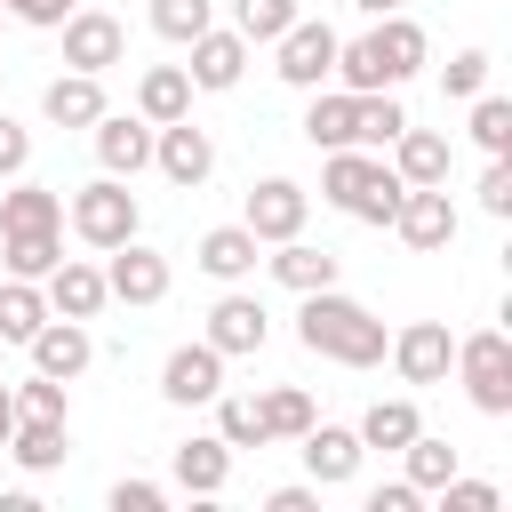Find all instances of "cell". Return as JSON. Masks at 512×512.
<instances>
[{
  "label": "cell",
  "mask_w": 512,
  "mask_h": 512,
  "mask_svg": "<svg viewBox=\"0 0 512 512\" xmlns=\"http://www.w3.org/2000/svg\"><path fill=\"white\" fill-rule=\"evenodd\" d=\"M400 192H408V184H400L392 160L368 152V144H344V152L320 160V200L344 208V216H360V224H392V216H400Z\"/></svg>",
  "instance_id": "cell-3"
},
{
  "label": "cell",
  "mask_w": 512,
  "mask_h": 512,
  "mask_svg": "<svg viewBox=\"0 0 512 512\" xmlns=\"http://www.w3.org/2000/svg\"><path fill=\"white\" fill-rule=\"evenodd\" d=\"M136 224H144V208H136L128 176H96L72 192V232L88 248H120V240H136Z\"/></svg>",
  "instance_id": "cell-5"
},
{
  "label": "cell",
  "mask_w": 512,
  "mask_h": 512,
  "mask_svg": "<svg viewBox=\"0 0 512 512\" xmlns=\"http://www.w3.org/2000/svg\"><path fill=\"white\" fill-rule=\"evenodd\" d=\"M184 48H192V64H184L192 88H216V96L240 88V72H248V40H240V32H216V24H208V32L184 40Z\"/></svg>",
  "instance_id": "cell-19"
},
{
  "label": "cell",
  "mask_w": 512,
  "mask_h": 512,
  "mask_svg": "<svg viewBox=\"0 0 512 512\" xmlns=\"http://www.w3.org/2000/svg\"><path fill=\"white\" fill-rule=\"evenodd\" d=\"M480 208L488 216H512V160L504 152H488V168H480Z\"/></svg>",
  "instance_id": "cell-42"
},
{
  "label": "cell",
  "mask_w": 512,
  "mask_h": 512,
  "mask_svg": "<svg viewBox=\"0 0 512 512\" xmlns=\"http://www.w3.org/2000/svg\"><path fill=\"white\" fill-rule=\"evenodd\" d=\"M208 344H216L224 360H248V352L272 344V312H264L256 296H216V304H208Z\"/></svg>",
  "instance_id": "cell-15"
},
{
  "label": "cell",
  "mask_w": 512,
  "mask_h": 512,
  "mask_svg": "<svg viewBox=\"0 0 512 512\" xmlns=\"http://www.w3.org/2000/svg\"><path fill=\"white\" fill-rule=\"evenodd\" d=\"M448 368L464 376V392H472V408H480V416H512V336H504V328L464 336Z\"/></svg>",
  "instance_id": "cell-4"
},
{
  "label": "cell",
  "mask_w": 512,
  "mask_h": 512,
  "mask_svg": "<svg viewBox=\"0 0 512 512\" xmlns=\"http://www.w3.org/2000/svg\"><path fill=\"white\" fill-rule=\"evenodd\" d=\"M8 392H16V416H56V424H64V384H56V376L32 368V384H8Z\"/></svg>",
  "instance_id": "cell-41"
},
{
  "label": "cell",
  "mask_w": 512,
  "mask_h": 512,
  "mask_svg": "<svg viewBox=\"0 0 512 512\" xmlns=\"http://www.w3.org/2000/svg\"><path fill=\"white\" fill-rule=\"evenodd\" d=\"M288 24H296V0H232V32L248 48H272Z\"/></svg>",
  "instance_id": "cell-34"
},
{
  "label": "cell",
  "mask_w": 512,
  "mask_h": 512,
  "mask_svg": "<svg viewBox=\"0 0 512 512\" xmlns=\"http://www.w3.org/2000/svg\"><path fill=\"white\" fill-rule=\"evenodd\" d=\"M208 408H216V440H224V448H272V432H264V408H256V392H216Z\"/></svg>",
  "instance_id": "cell-29"
},
{
  "label": "cell",
  "mask_w": 512,
  "mask_h": 512,
  "mask_svg": "<svg viewBox=\"0 0 512 512\" xmlns=\"http://www.w3.org/2000/svg\"><path fill=\"white\" fill-rule=\"evenodd\" d=\"M40 296H48V312H64V320H96L104 304H112V288H104V272L96 264H56L48 280H40Z\"/></svg>",
  "instance_id": "cell-20"
},
{
  "label": "cell",
  "mask_w": 512,
  "mask_h": 512,
  "mask_svg": "<svg viewBox=\"0 0 512 512\" xmlns=\"http://www.w3.org/2000/svg\"><path fill=\"white\" fill-rule=\"evenodd\" d=\"M40 112L56 120V128H96L112 104H104V72H56L48 88H40Z\"/></svg>",
  "instance_id": "cell-18"
},
{
  "label": "cell",
  "mask_w": 512,
  "mask_h": 512,
  "mask_svg": "<svg viewBox=\"0 0 512 512\" xmlns=\"http://www.w3.org/2000/svg\"><path fill=\"white\" fill-rule=\"evenodd\" d=\"M0 264H8L16 280H48V272L64 264V240H56V232H0Z\"/></svg>",
  "instance_id": "cell-32"
},
{
  "label": "cell",
  "mask_w": 512,
  "mask_h": 512,
  "mask_svg": "<svg viewBox=\"0 0 512 512\" xmlns=\"http://www.w3.org/2000/svg\"><path fill=\"white\" fill-rule=\"evenodd\" d=\"M424 48H432V40H424V24L392 8V16H376V32H360V40H336V64H328V72H336L352 96H376V88H400V80H416V72H424Z\"/></svg>",
  "instance_id": "cell-2"
},
{
  "label": "cell",
  "mask_w": 512,
  "mask_h": 512,
  "mask_svg": "<svg viewBox=\"0 0 512 512\" xmlns=\"http://www.w3.org/2000/svg\"><path fill=\"white\" fill-rule=\"evenodd\" d=\"M416 504H424L416 480H384V488H368V512H416Z\"/></svg>",
  "instance_id": "cell-46"
},
{
  "label": "cell",
  "mask_w": 512,
  "mask_h": 512,
  "mask_svg": "<svg viewBox=\"0 0 512 512\" xmlns=\"http://www.w3.org/2000/svg\"><path fill=\"white\" fill-rule=\"evenodd\" d=\"M472 144L480 152H512V96H472Z\"/></svg>",
  "instance_id": "cell-38"
},
{
  "label": "cell",
  "mask_w": 512,
  "mask_h": 512,
  "mask_svg": "<svg viewBox=\"0 0 512 512\" xmlns=\"http://www.w3.org/2000/svg\"><path fill=\"white\" fill-rule=\"evenodd\" d=\"M0 8H8V24H40V32H56L80 0H0Z\"/></svg>",
  "instance_id": "cell-43"
},
{
  "label": "cell",
  "mask_w": 512,
  "mask_h": 512,
  "mask_svg": "<svg viewBox=\"0 0 512 512\" xmlns=\"http://www.w3.org/2000/svg\"><path fill=\"white\" fill-rule=\"evenodd\" d=\"M432 496H440V512H496V504H504L496 480H464V472H448Z\"/></svg>",
  "instance_id": "cell-40"
},
{
  "label": "cell",
  "mask_w": 512,
  "mask_h": 512,
  "mask_svg": "<svg viewBox=\"0 0 512 512\" xmlns=\"http://www.w3.org/2000/svg\"><path fill=\"white\" fill-rule=\"evenodd\" d=\"M480 88H488V48H456V56H448V72H440V96L472 104Z\"/></svg>",
  "instance_id": "cell-39"
},
{
  "label": "cell",
  "mask_w": 512,
  "mask_h": 512,
  "mask_svg": "<svg viewBox=\"0 0 512 512\" xmlns=\"http://www.w3.org/2000/svg\"><path fill=\"white\" fill-rule=\"evenodd\" d=\"M8 424H16V392L0 384V448H8Z\"/></svg>",
  "instance_id": "cell-48"
},
{
  "label": "cell",
  "mask_w": 512,
  "mask_h": 512,
  "mask_svg": "<svg viewBox=\"0 0 512 512\" xmlns=\"http://www.w3.org/2000/svg\"><path fill=\"white\" fill-rule=\"evenodd\" d=\"M48 320V296H40V280H0V344H32V328Z\"/></svg>",
  "instance_id": "cell-30"
},
{
  "label": "cell",
  "mask_w": 512,
  "mask_h": 512,
  "mask_svg": "<svg viewBox=\"0 0 512 512\" xmlns=\"http://www.w3.org/2000/svg\"><path fill=\"white\" fill-rule=\"evenodd\" d=\"M224 392V352L200 336V344H176L168 360H160V400L168 408H208Z\"/></svg>",
  "instance_id": "cell-9"
},
{
  "label": "cell",
  "mask_w": 512,
  "mask_h": 512,
  "mask_svg": "<svg viewBox=\"0 0 512 512\" xmlns=\"http://www.w3.org/2000/svg\"><path fill=\"white\" fill-rule=\"evenodd\" d=\"M352 8H360V16H392L400 0H352Z\"/></svg>",
  "instance_id": "cell-49"
},
{
  "label": "cell",
  "mask_w": 512,
  "mask_h": 512,
  "mask_svg": "<svg viewBox=\"0 0 512 512\" xmlns=\"http://www.w3.org/2000/svg\"><path fill=\"white\" fill-rule=\"evenodd\" d=\"M0 24H8V8H0Z\"/></svg>",
  "instance_id": "cell-50"
},
{
  "label": "cell",
  "mask_w": 512,
  "mask_h": 512,
  "mask_svg": "<svg viewBox=\"0 0 512 512\" xmlns=\"http://www.w3.org/2000/svg\"><path fill=\"white\" fill-rule=\"evenodd\" d=\"M360 432H344V424H304V472H312V488H344L352 472H360Z\"/></svg>",
  "instance_id": "cell-17"
},
{
  "label": "cell",
  "mask_w": 512,
  "mask_h": 512,
  "mask_svg": "<svg viewBox=\"0 0 512 512\" xmlns=\"http://www.w3.org/2000/svg\"><path fill=\"white\" fill-rule=\"evenodd\" d=\"M224 480H232V448H224L216 432L176 448V488H184V496H224Z\"/></svg>",
  "instance_id": "cell-26"
},
{
  "label": "cell",
  "mask_w": 512,
  "mask_h": 512,
  "mask_svg": "<svg viewBox=\"0 0 512 512\" xmlns=\"http://www.w3.org/2000/svg\"><path fill=\"white\" fill-rule=\"evenodd\" d=\"M416 432H424L416 400H376V408L360 416V448H392V456H400V448H408Z\"/></svg>",
  "instance_id": "cell-33"
},
{
  "label": "cell",
  "mask_w": 512,
  "mask_h": 512,
  "mask_svg": "<svg viewBox=\"0 0 512 512\" xmlns=\"http://www.w3.org/2000/svg\"><path fill=\"white\" fill-rule=\"evenodd\" d=\"M392 232H400L416 256H440V248L456 240V200H448V184H408V192H400Z\"/></svg>",
  "instance_id": "cell-10"
},
{
  "label": "cell",
  "mask_w": 512,
  "mask_h": 512,
  "mask_svg": "<svg viewBox=\"0 0 512 512\" xmlns=\"http://www.w3.org/2000/svg\"><path fill=\"white\" fill-rule=\"evenodd\" d=\"M400 456H408V480H416V488H424V496H432V488H440V480H448V472H456V464H464V456H456V448H448V440H432V432H416V440H408V448H400Z\"/></svg>",
  "instance_id": "cell-37"
},
{
  "label": "cell",
  "mask_w": 512,
  "mask_h": 512,
  "mask_svg": "<svg viewBox=\"0 0 512 512\" xmlns=\"http://www.w3.org/2000/svg\"><path fill=\"white\" fill-rule=\"evenodd\" d=\"M208 24H216V0H152V32H160V40H176V48H184V40H200Z\"/></svg>",
  "instance_id": "cell-36"
},
{
  "label": "cell",
  "mask_w": 512,
  "mask_h": 512,
  "mask_svg": "<svg viewBox=\"0 0 512 512\" xmlns=\"http://www.w3.org/2000/svg\"><path fill=\"white\" fill-rule=\"evenodd\" d=\"M304 216H312V192L304 184H288V176H264L256 192H248V208H240V224L272 248V240H296L304 232Z\"/></svg>",
  "instance_id": "cell-11"
},
{
  "label": "cell",
  "mask_w": 512,
  "mask_h": 512,
  "mask_svg": "<svg viewBox=\"0 0 512 512\" xmlns=\"http://www.w3.org/2000/svg\"><path fill=\"white\" fill-rule=\"evenodd\" d=\"M0 232H64V192L8 176V192H0Z\"/></svg>",
  "instance_id": "cell-23"
},
{
  "label": "cell",
  "mask_w": 512,
  "mask_h": 512,
  "mask_svg": "<svg viewBox=\"0 0 512 512\" xmlns=\"http://www.w3.org/2000/svg\"><path fill=\"white\" fill-rule=\"evenodd\" d=\"M392 368H400V384H448V360H456V336H448V320H408L392 344Z\"/></svg>",
  "instance_id": "cell-12"
},
{
  "label": "cell",
  "mask_w": 512,
  "mask_h": 512,
  "mask_svg": "<svg viewBox=\"0 0 512 512\" xmlns=\"http://www.w3.org/2000/svg\"><path fill=\"white\" fill-rule=\"evenodd\" d=\"M136 112L160 128V120H184L192 112V72L184 64H152L144 80H136Z\"/></svg>",
  "instance_id": "cell-27"
},
{
  "label": "cell",
  "mask_w": 512,
  "mask_h": 512,
  "mask_svg": "<svg viewBox=\"0 0 512 512\" xmlns=\"http://www.w3.org/2000/svg\"><path fill=\"white\" fill-rule=\"evenodd\" d=\"M8 456H16L24 472H56V464L72 456V440H64L56 416H16V424H8Z\"/></svg>",
  "instance_id": "cell-25"
},
{
  "label": "cell",
  "mask_w": 512,
  "mask_h": 512,
  "mask_svg": "<svg viewBox=\"0 0 512 512\" xmlns=\"http://www.w3.org/2000/svg\"><path fill=\"white\" fill-rule=\"evenodd\" d=\"M256 256H264V240H256L248 224H216V232H200V248H192V264H200L208 280H248Z\"/></svg>",
  "instance_id": "cell-21"
},
{
  "label": "cell",
  "mask_w": 512,
  "mask_h": 512,
  "mask_svg": "<svg viewBox=\"0 0 512 512\" xmlns=\"http://www.w3.org/2000/svg\"><path fill=\"white\" fill-rule=\"evenodd\" d=\"M328 64H336V32H328L320 16H296V24L272 40V72H280L288 88H304V96L328 80Z\"/></svg>",
  "instance_id": "cell-8"
},
{
  "label": "cell",
  "mask_w": 512,
  "mask_h": 512,
  "mask_svg": "<svg viewBox=\"0 0 512 512\" xmlns=\"http://www.w3.org/2000/svg\"><path fill=\"white\" fill-rule=\"evenodd\" d=\"M304 136H312V152H344L352 144V88H312Z\"/></svg>",
  "instance_id": "cell-28"
},
{
  "label": "cell",
  "mask_w": 512,
  "mask_h": 512,
  "mask_svg": "<svg viewBox=\"0 0 512 512\" xmlns=\"http://www.w3.org/2000/svg\"><path fill=\"white\" fill-rule=\"evenodd\" d=\"M312 504H320V488H304V480H288V488L264 496V512H312Z\"/></svg>",
  "instance_id": "cell-47"
},
{
  "label": "cell",
  "mask_w": 512,
  "mask_h": 512,
  "mask_svg": "<svg viewBox=\"0 0 512 512\" xmlns=\"http://www.w3.org/2000/svg\"><path fill=\"white\" fill-rule=\"evenodd\" d=\"M296 344H304L312 360H336V368H376L392 336H384V320H376L360 296H344V288H312L304 312H296Z\"/></svg>",
  "instance_id": "cell-1"
},
{
  "label": "cell",
  "mask_w": 512,
  "mask_h": 512,
  "mask_svg": "<svg viewBox=\"0 0 512 512\" xmlns=\"http://www.w3.org/2000/svg\"><path fill=\"white\" fill-rule=\"evenodd\" d=\"M272 248H280V256H264V264H272V280H280V288H296V296L336 288V256H328V248H312L304 232H296V240H272Z\"/></svg>",
  "instance_id": "cell-24"
},
{
  "label": "cell",
  "mask_w": 512,
  "mask_h": 512,
  "mask_svg": "<svg viewBox=\"0 0 512 512\" xmlns=\"http://www.w3.org/2000/svg\"><path fill=\"white\" fill-rule=\"evenodd\" d=\"M152 168L176 184V192H200L208 176H216V136L184 112V120H160L152 128Z\"/></svg>",
  "instance_id": "cell-6"
},
{
  "label": "cell",
  "mask_w": 512,
  "mask_h": 512,
  "mask_svg": "<svg viewBox=\"0 0 512 512\" xmlns=\"http://www.w3.org/2000/svg\"><path fill=\"white\" fill-rule=\"evenodd\" d=\"M88 136H96L104 176H144V168H152V120H144V112H136V120H128V112H104Z\"/></svg>",
  "instance_id": "cell-16"
},
{
  "label": "cell",
  "mask_w": 512,
  "mask_h": 512,
  "mask_svg": "<svg viewBox=\"0 0 512 512\" xmlns=\"http://www.w3.org/2000/svg\"><path fill=\"white\" fill-rule=\"evenodd\" d=\"M392 176H400V184H448V136L408 120V128L392 136Z\"/></svg>",
  "instance_id": "cell-22"
},
{
  "label": "cell",
  "mask_w": 512,
  "mask_h": 512,
  "mask_svg": "<svg viewBox=\"0 0 512 512\" xmlns=\"http://www.w3.org/2000/svg\"><path fill=\"white\" fill-rule=\"evenodd\" d=\"M112 264H104V288L120 296V304H160L168 296V256L160 248H144V240H120V248H104Z\"/></svg>",
  "instance_id": "cell-14"
},
{
  "label": "cell",
  "mask_w": 512,
  "mask_h": 512,
  "mask_svg": "<svg viewBox=\"0 0 512 512\" xmlns=\"http://www.w3.org/2000/svg\"><path fill=\"white\" fill-rule=\"evenodd\" d=\"M168 488L160 480H112V512H160Z\"/></svg>",
  "instance_id": "cell-44"
},
{
  "label": "cell",
  "mask_w": 512,
  "mask_h": 512,
  "mask_svg": "<svg viewBox=\"0 0 512 512\" xmlns=\"http://www.w3.org/2000/svg\"><path fill=\"white\" fill-rule=\"evenodd\" d=\"M56 32H64V72H112L128 56V24L104 8H72Z\"/></svg>",
  "instance_id": "cell-7"
},
{
  "label": "cell",
  "mask_w": 512,
  "mask_h": 512,
  "mask_svg": "<svg viewBox=\"0 0 512 512\" xmlns=\"http://www.w3.org/2000/svg\"><path fill=\"white\" fill-rule=\"evenodd\" d=\"M400 128H408V112H400V96H392V88H376V96H352V144L384 152Z\"/></svg>",
  "instance_id": "cell-31"
},
{
  "label": "cell",
  "mask_w": 512,
  "mask_h": 512,
  "mask_svg": "<svg viewBox=\"0 0 512 512\" xmlns=\"http://www.w3.org/2000/svg\"><path fill=\"white\" fill-rule=\"evenodd\" d=\"M256 408H264V432L272 440H304V424H312V392H296V384L256 392Z\"/></svg>",
  "instance_id": "cell-35"
},
{
  "label": "cell",
  "mask_w": 512,
  "mask_h": 512,
  "mask_svg": "<svg viewBox=\"0 0 512 512\" xmlns=\"http://www.w3.org/2000/svg\"><path fill=\"white\" fill-rule=\"evenodd\" d=\"M24 168H32V128H16L0 112V176H24Z\"/></svg>",
  "instance_id": "cell-45"
},
{
  "label": "cell",
  "mask_w": 512,
  "mask_h": 512,
  "mask_svg": "<svg viewBox=\"0 0 512 512\" xmlns=\"http://www.w3.org/2000/svg\"><path fill=\"white\" fill-rule=\"evenodd\" d=\"M88 360H96V336H88V320H64V312H48V320L32 328V368H40V376L72 384V376H88Z\"/></svg>",
  "instance_id": "cell-13"
}]
</instances>
